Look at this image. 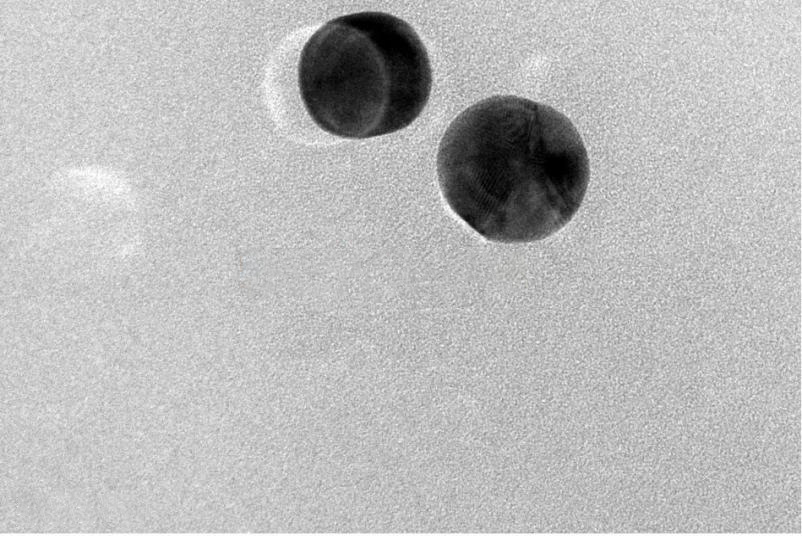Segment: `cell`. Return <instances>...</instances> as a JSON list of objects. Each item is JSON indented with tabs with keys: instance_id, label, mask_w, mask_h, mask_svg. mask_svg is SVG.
Masks as SVG:
<instances>
[{
	"instance_id": "obj_1",
	"label": "cell",
	"mask_w": 802,
	"mask_h": 536,
	"mask_svg": "<svg viewBox=\"0 0 802 536\" xmlns=\"http://www.w3.org/2000/svg\"><path fill=\"white\" fill-rule=\"evenodd\" d=\"M450 208L484 238L544 239L578 211L590 178L587 151L561 112L526 98L497 95L461 112L437 154Z\"/></svg>"
},
{
	"instance_id": "obj_2",
	"label": "cell",
	"mask_w": 802,
	"mask_h": 536,
	"mask_svg": "<svg viewBox=\"0 0 802 536\" xmlns=\"http://www.w3.org/2000/svg\"><path fill=\"white\" fill-rule=\"evenodd\" d=\"M298 86L312 120L327 133L365 139L409 126L432 87L427 50L404 20L383 12L335 18L304 45Z\"/></svg>"
}]
</instances>
